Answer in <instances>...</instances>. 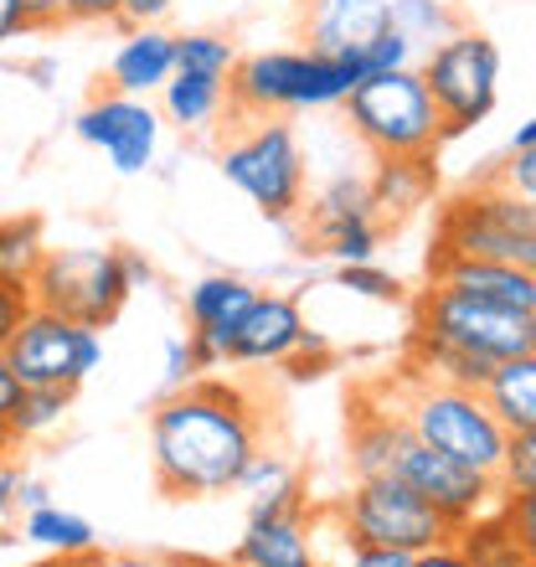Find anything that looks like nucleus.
Here are the masks:
<instances>
[{
  "label": "nucleus",
  "mask_w": 536,
  "mask_h": 567,
  "mask_svg": "<svg viewBox=\"0 0 536 567\" xmlns=\"http://www.w3.org/2000/svg\"><path fill=\"white\" fill-rule=\"evenodd\" d=\"M264 449V413L233 382H202L165 392L150 413V470L171 501H207L238 491L243 470Z\"/></svg>",
  "instance_id": "1"
},
{
  "label": "nucleus",
  "mask_w": 536,
  "mask_h": 567,
  "mask_svg": "<svg viewBox=\"0 0 536 567\" xmlns=\"http://www.w3.org/2000/svg\"><path fill=\"white\" fill-rule=\"evenodd\" d=\"M361 83V68L351 58H326L310 47L289 52H254L238 58L227 83V109L238 120H284V114H310L336 109Z\"/></svg>",
  "instance_id": "2"
},
{
  "label": "nucleus",
  "mask_w": 536,
  "mask_h": 567,
  "mask_svg": "<svg viewBox=\"0 0 536 567\" xmlns=\"http://www.w3.org/2000/svg\"><path fill=\"white\" fill-rule=\"evenodd\" d=\"M398 413L408 419V429H413L429 449H439L444 460L464 464V470H475V475H495V470H501L506 423L491 413L485 392L449 388V382L408 372L402 377Z\"/></svg>",
  "instance_id": "3"
},
{
  "label": "nucleus",
  "mask_w": 536,
  "mask_h": 567,
  "mask_svg": "<svg viewBox=\"0 0 536 567\" xmlns=\"http://www.w3.org/2000/svg\"><path fill=\"white\" fill-rule=\"evenodd\" d=\"M346 124L372 155H413L433 161L444 145V120L433 104L429 83L418 68H392V73L361 78L346 93Z\"/></svg>",
  "instance_id": "4"
},
{
  "label": "nucleus",
  "mask_w": 536,
  "mask_h": 567,
  "mask_svg": "<svg viewBox=\"0 0 536 567\" xmlns=\"http://www.w3.org/2000/svg\"><path fill=\"white\" fill-rule=\"evenodd\" d=\"M248 130L223 145L217 165H223L227 186H238L268 223H289L305 207V145H299L295 124L284 120H243Z\"/></svg>",
  "instance_id": "5"
},
{
  "label": "nucleus",
  "mask_w": 536,
  "mask_h": 567,
  "mask_svg": "<svg viewBox=\"0 0 536 567\" xmlns=\"http://www.w3.org/2000/svg\"><path fill=\"white\" fill-rule=\"evenodd\" d=\"M336 522H341L346 542H361V547H392V553H408V557L454 542V526H449L444 516L413 491V485H402V480H392V475L357 480V485L341 495Z\"/></svg>",
  "instance_id": "6"
},
{
  "label": "nucleus",
  "mask_w": 536,
  "mask_h": 567,
  "mask_svg": "<svg viewBox=\"0 0 536 567\" xmlns=\"http://www.w3.org/2000/svg\"><path fill=\"white\" fill-rule=\"evenodd\" d=\"M134 284L124 274V248H47L31 279V305L104 330L130 305Z\"/></svg>",
  "instance_id": "7"
},
{
  "label": "nucleus",
  "mask_w": 536,
  "mask_h": 567,
  "mask_svg": "<svg viewBox=\"0 0 536 567\" xmlns=\"http://www.w3.org/2000/svg\"><path fill=\"white\" fill-rule=\"evenodd\" d=\"M418 73H423L433 104H439L444 140L470 135L501 104V47L485 31H454L449 42H439L433 52L418 58Z\"/></svg>",
  "instance_id": "8"
},
{
  "label": "nucleus",
  "mask_w": 536,
  "mask_h": 567,
  "mask_svg": "<svg viewBox=\"0 0 536 567\" xmlns=\"http://www.w3.org/2000/svg\"><path fill=\"white\" fill-rule=\"evenodd\" d=\"M536 233L532 202H522L516 192H506L501 181H485L475 192H460L439 212L433 227V254H460V258H506L522 264L526 238Z\"/></svg>",
  "instance_id": "9"
},
{
  "label": "nucleus",
  "mask_w": 536,
  "mask_h": 567,
  "mask_svg": "<svg viewBox=\"0 0 536 567\" xmlns=\"http://www.w3.org/2000/svg\"><path fill=\"white\" fill-rule=\"evenodd\" d=\"M6 361L21 377V388H83L104 367V330L78 326L68 315L31 305L21 330L6 341Z\"/></svg>",
  "instance_id": "10"
},
{
  "label": "nucleus",
  "mask_w": 536,
  "mask_h": 567,
  "mask_svg": "<svg viewBox=\"0 0 536 567\" xmlns=\"http://www.w3.org/2000/svg\"><path fill=\"white\" fill-rule=\"evenodd\" d=\"M326 336L310 330L305 310H299L295 295H274V289H258V299L248 305V315L233 330V346H227V361H254V367H289V377H320V361H326Z\"/></svg>",
  "instance_id": "11"
},
{
  "label": "nucleus",
  "mask_w": 536,
  "mask_h": 567,
  "mask_svg": "<svg viewBox=\"0 0 536 567\" xmlns=\"http://www.w3.org/2000/svg\"><path fill=\"white\" fill-rule=\"evenodd\" d=\"M418 330L433 336L444 346H460L470 357H485V361H511L532 351V315H516V310H501V305H480V299H464V295H449V289H423L418 299Z\"/></svg>",
  "instance_id": "12"
},
{
  "label": "nucleus",
  "mask_w": 536,
  "mask_h": 567,
  "mask_svg": "<svg viewBox=\"0 0 536 567\" xmlns=\"http://www.w3.org/2000/svg\"><path fill=\"white\" fill-rule=\"evenodd\" d=\"M388 475L402 480V485H413V491L423 495L454 532L470 526V522H480V516H491V511H501V485H495V475H475V470L444 460V454L423 444L413 429L402 433Z\"/></svg>",
  "instance_id": "13"
},
{
  "label": "nucleus",
  "mask_w": 536,
  "mask_h": 567,
  "mask_svg": "<svg viewBox=\"0 0 536 567\" xmlns=\"http://www.w3.org/2000/svg\"><path fill=\"white\" fill-rule=\"evenodd\" d=\"M78 140L93 150H104L109 165L120 176H140L155 165L161 155V130H165V114L150 99H134V93H99L93 104L78 109L73 120Z\"/></svg>",
  "instance_id": "14"
},
{
  "label": "nucleus",
  "mask_w": 536,
  "mask_h": 567,
  "mask_svg": "<svg viewBox=\"0 0 536 567\" xmlns=\"http://www.w3.org/2000/svg\"><path fill=\"white\" fill-rule=\"evenodd\" d=\"M258 299V289L238 274H207V279H196L186 289V336L196 346V361H202V372L212 367H223L227 361V346H233V330L238 320L248 315V305Z\"/></svg>",
  "instance_id": "15"
},
{
  "label": "nucleus",
  "mask_w": 536,
  "mask_h": 567,
  "mask_svg": "<svg viewBox=\"0 0 536 567\" xmlns=\"http://www.w3.org/2000/svg\"><path fill=\"white\" fill-rule=\"evenodd\" d=\"M429 284L449 289V295L480 299V305H501L516 315H536V279L522 264L506 258H460V254H433L429 258Z\"/></svg>",
  "instance_id": "16"
},
{
  "label": "nucleus",
  "mask_w": 536,
  "mask_h": 567,
  "mask_svg": "<svg viewBox=\"0 0 536 567\" xmlns=\"http://www.w3.org/2000/svg\"><path fill=\"white\" fill-rule=\"evenodd\" d=\"M388 27V0H310L305 6V42L326 58H357Z\"/></svg>",
  "instance_id": "17"
},
{
  "label": "nucleus",
  "mask_w": 536,
  "mask_h": 567,
  "mask_svg": "<svg viewBox=\"0 0 536 567\" xmlns=\"http://www.w3.org/2000/svg\"><path fill=\"white\" fill-rule=\"evenodd\" d=\"M233 567H326L315 553V532L305 511H284V516H248L238 547L227 557Z\"/></svg>",
  "instance_id": "18"
},
{
  "label": "nucleus",
  "mask_w": 536,
  "mask_h": 567,
  "mask_svg": "<svg viewBox=\"0 0 536 567\" xmlns=\"http://www.w3.org/2000/svg\"><path fill=\"white\" fill-rule=\"evenodd\" d=\"M171 73H176V37L165 27H130V37L109 62V89L150 99L171 83Z\"/></svg>",
  "instance_id": "19"
},
{
  "label": "nucleus",
  "mask_w": 536,
  "mask_h": 567,
  "mask_svg": "<svg viewBox=\"0 0 536 567\" xmlns=\"http://www.w3.org/2000/svg\"><path fill=\"white\" fill-rule=\"evenodd\" d=\"M433 186H439L433 161H413V155H377L372 176H367L377 223H402V217L423 212L429 207V196H433Z\"/></svg>",
  "instance_id": "20"
},
{
  "label": "nucleus",
  "mask_w": 536,
  "mask_h": 567,
  "mask_svg": "<svg viewBox=\"0 0 536 567\" xmlns=\"http://www.w3.org/2000/svg\"><path fill=\"white\" fill-rule=\"evenodd\" d=\"M21 542L37 547V553H47L52 563L78 567L99 553V526H93L89 516H78V511L58 506V501H47V506L21 516Z\"/></svg>",
  "instance_id": "21"
},
{
  "label": "nucleus",
  "mask_w": 536,
  "mask_h": 567,
  "mask_svg": "<svg viewBox=\"0 0 536 567\" xmlns=\"http://www.w3.org/2000/svg\"><path fill=\"white\" fill-rule=\"evenodd\" d=\"M227 83L233 78L212 73V68H176L171 83L161 89V114L181 130H207L227 109Z\"/></svg>",
  "instance_id": "22"
},
{
  "label": "nucleus",
  "mask_w": 536,
  "mask_h": 567,
  "mask_svg": "<svg viewBox=\"0 0 536 567\" xmlns=\"http://www.w3.org/2000/svg\"><path fill=\"white\" fill-rule=\"evenodd\" d=\"M238 491L248 495V516H284V511H305V480L284 454L258 449L254 464L243 470Z\"/></svg>",
  "instance_id": "23"
},
{
  "label": "nucleus",
  "mask_w": 536,
  "mask_h": 567,
  "mask_svg": "<svg viewBox=\"0 0 536 567\" xmlns=\"http://www.w3.org/2000/svg\"><path fill=\"white\" fill-rule=\"evenodd\" d=\"M485 403L506 433L516 429H536V351H522V357L501 361L485 382Z\"/></svg>",
  "instance_id": "24"
},
{
  "label": "nucleus",
  "mask_w": 536,
  "mask_h": 567,
  "mask_svg": "<svg viewBox=\"0 0 536 567\" xmlns=\"http://www.w3.org/2000/svg\"><path fill=\"white\" fill-rule=\"evenodd\" d=\"M388 21L398 37H408L418 58L433 52L439 42H449L454 31H464V16L449 0H388Z\"/></svg>",
  "instance_id": "25"
},
{
  "label": "nucleus",
  "mask_w": 536,
  "mask_h": 567,
  "mask_svg": "<svg viewBox=\"0 0 536 567\" xmlns=\"http://www.w3.org/2000/svg\"><path fill=\"white\" fill-rule=\"evenodd\" d=\"M454 547H460L475 567H532L522 537L511 532V522L501 516V511H491V516L460 526V532H454Z\"/></svg>",
  "instance_id": "26"
},
{
  "label": "nucleus",
  "mask_w": 536,
  "mask_h": 567,
  "mask_svg": "<svg viewBox=\"0 0 536 567\" xmlns=\"http://www.w3.org/2000/svg\"><path fill=\"white\" fill-rule=\"evenodd\" d=\"M68 408H73V388H21L11 413H6L11 444H31V439H47L52 429H62Z\"/></svg>",
  "instance_id": "27"
},
{
  "label": "nucleus",
  "mask_w": 536,
  "mask_h": 567,
  "mask_svg": "<svg viewBox=\"0 0 536 567\" xmlns=\"http://www.w3.org/2000/svg\"><path fill=\"white\" fill-rule=\"evenodd\" d=\"M47 258V238L37 217H6L0 223V279L6 284H31Z\"/></svg>",
  "instance_id": "28"
},
{
  "label": "nucleus",
  "mask_w": 536,
  "mask_h": 567,
  "mask_svg": "<svg viewBox=\"0 0 536 567\" xmlns=\"http://www.w3.org/2000/svg\"><path fill=\"white\" fill-rule=\"evenodd\" d=\"M372 207V192H367V176H351V171H336V176L310 196V233L315 227H330V223H346V217H367Z\"/></svg>",
  "instance_id": "29"
},
{
  "label": "nucleus",
  "mask_w": 536,
  "mask_h": 567,
  "mask_svg": "<svg viewBox=\"0 0 536 567\" xmlns=\"http://www.w3.org/2000/svg\"><path fill=\"white\" fill-rule=\"evenodd\" d=\"M310 238L320 243V254H330L336 264H372L377 248H382V223L367 212V217H346V223L315 227Z\"/></svg>",
  "instance_id": "30"
},
{
  "label": "nucleus",
  "mask_w": 536,
  "mask_h": 567,
  "mask_svg": "<svg viewBox=\"0 0 536 567\" xmlns=\"http://www.w3.org/2000/svg\"><path fill=\"white\" fill-rule=\"evenodd\" d=\"M495 485H501V501L506 495H536V429L506 433V454H501Z\"/></svg>",
  "instance_id": "31"
},
{
  "label": "nucleus",
  "mask_w": 536,
  "mask_h": 567,
  "mask_svg": "<svg viewBox=\"0 0 536 567\" xmlns=\"http://www.w3.org/2000/svg\"><path fill=\"white\" fill-rule=\"evenodd\" d=\"M176 68H212V73L233 78L238 47L227 42L223 31H186V37H176Z\"/></svg>",
  "instance_id": "32"
},
{
  "label": "nucleus",
  "mask_w": 536,
  "mask_h": 567,
  "mask_svg": "<svg viewBox=\"0 0 536 567\" xmlns=\"http://www.w3.org/2000/svg\"><path fill=\"white\" fill-rule=\"evenodd\" d=\"M336 289L357 299H377V305H398L402 299V279L382 269L377 258L372 264H336Z\"/></svg>",
  "instance_id": "33"
},
{
  "label": "nucleus",
  "mask_w": 536,
  "mask_h": 567,
  "mask_svg": "<svg viewBox=\"0 0 536 567\" xmlns=\"http://www.w3.org/2000/svg\"><path fill=\"white\" fill-rule=\"evenodd\" d=\"M196 377H202V361H196L192 336H171V341H165V392L192 388Z\"/></svg>",
  "instance_id": "34"
},
{
  "label": "nucleus",
  "mask_w": 536,
  "mask_h": 567,
  "mask_svg": "<svg viewBox=\"0 0 536 567\" xmlns=\"http://www.w3.org/2000/svg\"><path fill=\"white\" fill-rule=\"evenodd\" d=\"M495 181H501L506 192H516L522 202H532V207H536V145L532 150H511V161L495 171Z\"/></svg>",
  "instance_id": "35"
},
{
  "label": "nucleus",
  "mask_w": 536,
  "mask_h": 567,
  "mask_svg": "<svg viewBox=\"0 0 536 567\" xmlns=\"http://www.w3.org/2000/svg\"><path fill=\"white\" fill-rule=\"evenodd\" d=\"M501 516H506L511 532L522 537L526 557H532V567H536V495H506V501H501Z\"/></svg>",
  "instance_id": "36"
},
{
  "label": "nucleus",
  "mask_w": 536,
  "mask_h": 567,
  "mask_svg": "<svg viewBox=\"0 0 536 567\" xmlns=\"http://www.w3.org/2000/svg\"><path fill=\"white\" fill-rule=\"evenodd\" d=\"M27 310H31V284H6L0 279V351H6V341L21 330Z\"/></svg>",
  "instance_id": "37"
},
{
  "label": "nucleus",
  "mask_w": 536,
  "mask_h": 567,
  "mask_svg": "<svg viewBox=\"0 0 536 567\" xmlns=\"http://www.w3.org/2000/svg\"><path fill=\"white\" fill-rule=\"evenodd\" d=\"M78 567H192L181 557H165V553H93L89 563Z\"/></svg>",
  "instance_id": "38"
},
{
  "label": "nucleus",
  "mask_w": 536,
  "mask_h": 567,
  "mask_svg": "<svg viewBox=\"0 0 536 567\" xmlns=\"http://www.w3.org/2000/svg\"><path fill=\"white\" fill-rule=\"evenodd\" d=\"M341 567H413V557L392 553V547H361V542H346V563Z\"/></svg>",
  "instance_id": "39"
},
{
  "label": "nucleus",
  "mask_w": 536,
  "mask_h": 567,
  "mask_svg": "<svg viewBox=\"0 0 536 567\" xmlns=\"http://www.w3.org/2000/svg\"><path fill=\"white\" fill-rule=\"evenodd\" d=\"M62 16L68 21H120L124 0H62Z\"/></svg>",
  "instance_id": "40"
},
{
  "label": "nucleus",
  "mask_w": 536,
  "mask_h": 567,
  "mask_svg": "<svg viewBox=\"0 0 536 567\" xmlns=\"http://www.w3.org/2000/svg\"><path fill=\"white\" fill-rule=\"evenodd\" d=\"M176 0H124V27H161L165 16H171Z\"/></svg>",
  "instance_id": "41"
},
{
  "label": "nucleus",
  "mask_w": 536,
  "mask_h": 567,
  "mask_svg": "<svg viewBox=\"0 0 536 567\" xmlns=\"http://www.w3.org/2000/svg\"><path fill=\"white\" fill-rule=\"evenodd\" d=\"M21 16H27V31H58L68 21L62 0H21Z\"/></svg>",
  "instance_id": "42"
},
{
  "label": "nucleus",
  "mask_w": 536,
  "mask_h": 567,
  "mask_svg": "<svg viewBox=\"0 0 536 567\" xmlns=\"http://www.w3.org/2000/svg\"><path fill=\"white\" fill-rule=\"evenodd\" d=\"M413 567H475L470 557L454 547V542H444V547H429V553H418Z\"/></svg>",
  "instance_id": "43"
},
{
  "label": "nucleus",
  "mask_w": 536,
  "mask_h": 567,
  "mask_svg": "<svg viewBox=\"0 0 536 567\" xmlns=\"http://www.w3.org/2000/svg\"><path fill=\"white\" fill-rule=\"evenodd\" d=\"M27 37V16H21V0H0V47Z\"/></svg>",
  "instance_id": "44"
},
{
  "label": "nucleus",
  "mask_w": 536,
  "mask_h": 567,
  "mask_svg": "<svg viewBox=\"0 0 536 567\" xmlns=\"http://www.w3.org/2000/svg\"><path fill=\"white\" fill-rule=\"evenodd\" d=\"M52 501V491H47L42 480H31V475H21V485H16V511L27 516V511H37V506H47Z\"/></svg>",
  "instance_id": "45"
},
{
  "label": "nucleus",
  "mask_w": 536,
  "mask_h": 567,
  "mask_svg": "<svg viewBox=\"0 0 536 567\" xmlns=\"http://www.w3.org/2000/svg\"><path fill=\"white\" fill-rule=\"evenodd\" d=\"M16 485H21V470L6 460V464H0V522L16 511Z\"/></svg>",
  "instance_id": "46"
},
{
  "label": "nucleus",
  "mask_w": 536,
  "mask_h": 567,
  "mask_svg": "<svg viewBox=\"0 0 536 567\" xmlns=\"http://www.w3.org/2000/svg\"><path fill=\"white\" fill-rule=\"evenodd\" d=\"M16 392H21V377L11 372V361H6V351H0V423H6V413H11Z\"/></svg>",
  "instance_id": "47"
},
{
  "label": "nucleus",
  "mask_w": 536,
  "mask_h": 567,
  "mask_svg": "<svg viewBox=\"0 0 536 567\" xmlns=\"http://www.w3.org/2000/svg\"><path fill=\"white\" fill-rule=\"evenodd\" d=\"M27 78L37 83V89H52V78H58V62L52 58H37V62H27Z\"/></svg>",
  "instance_id": "48"
},
{
  "label": "nucleus",
  "mask_w": 536,
  "mask_h": 567,
  "mask_svg": "<svg viewBox=\"0 0 536 567\" xmlns=\"http://www.w3.org/2000/svg\"><path fill=\"white\" fill-rule=\"evenodd\" d=\"M124 274H130V284H134V289H140V284H150V279H155V274H150V264H145V258H140V254H130V248H124Z\"/></svg>",
  "instance_id": "49"
},
{
  "label": "nucleus",
  "mask_w": 536,
  "mask_h": 567,
  "mask_svg": "<svg viewBox=\"0 0 536 567\" xmlns=\"http://www.w3.org/2000/svg\"><path fill=\"white\" fill-rule=\"evenodd\" d=\"M532 145H536V114L522 124V130H516V135H511V150H532Z\"/></svg>",
  "instance_id": "50"
},
{
  "label": "nucleus",
  "mask_w": 536,
  "mask_h": 567,
  "mask_svg": "<svg viewBox=\"0 0 536 567\" xmlns=\"http://www.w3.org/2000/svg\"><path fill=\"white\" fill-rule=\"evenodd\" d=\"M522 269L536 279V233H532V238H526V248H522Z\"/></svg>",
  "instance_id": "51"
},
{
  "label": "nucleus",
  "mask_w": 536,
  "mask_h": 567,
  "mask_svg": "<svg viewBox=\"0 0 536 567\" xmlns=\"http://www.w3.org/2000/svg\"><path fill=\"white\" fill-rule=\"evenodd\" d=\"M11 433H6V423H0V464H6V460H11Z\"/></svg>",
  "instance_id": "52"
},
{
  "label": "nucleus",
  "mask_w": 536,
  "mask_h": 567,
  "mask_svg": "<svg viewBox=\"0 0 536 567\" xmlns=\"http://www.w3.org/2000/svg\"><path fill=\"white\" fill-rule=\"evenodd\" d=\"M27 567H68V563H52V557H47V563H27Z\"/></svg>",
  "instance_id": "53"
},
{
  "label": "nucleus",
  "mask_w": 536,
  "mask_h": 567,
  "mask_svg": "<svg viewBox=\"0 0 536 567\" xmlns=\"http://www.w3.org/2000/svg\"><path fill=\"white\" fill-rule=\"evenodd\" d=\"M192 567H233V563H192Z\"/></svg>",
  "instance_id": "54"
},
{
  "label": "nucleus",
  "mask_w": 536,
  "mask_h": 567,
  "mask_svg": "<svg viewBox=\"0 0 536 567\" xmlns=\"http://www.w3.org/2000/svg\"><path fill=\"white\" fill-rule=\"evenodd\" d=\"M532 351H536V315H532Z\"/></svg>",
  "instance_id": "55"
},
{
  "label": "nucleus",
  "mask_w": 536,
  "mask_h": 567,
  "mask_svg": "<svg viewBox=\"0 0 536 567\" xmlns=\"http://www.w3.org/2000/svg\"><path fill=\"white\" fill-rule=\"evenodd\" d=\"M532 212H536V207H532Z\"/></svg>",
  "instance_id": "56"
}]
</instances>
